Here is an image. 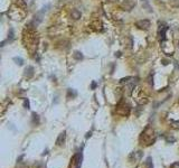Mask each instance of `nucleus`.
Masks as SVG:
<instances>
[{"instance_id": "f257e3e1", "label": "nucleus", "mask_w": 179, "mask_h": 168, "mask_svg": "<svg viewBox=\"0 0 179 168\" xmlns=\"http://www.w3.org/2000/svg\"><path fill=\"white\" fill-rule=\"evenodd\" d=\"M141 140L147 145H151L155 141V131L151 128H147L141 134Z\"/></svg>"}, {"instance_id": "f03ea898", "label": "nucleus", "mask_w": 179, "mask_h": 168, "mask_svg": "<svg viewBox=\"0 0 179 168\" xmlns=\"http://www.w3.org/2000/svg\"><path fill=\"white\" fill-rule=\"evenodd\" d=\"M130 107L129 105H125V104H120L116 107V113L121 117H128L130 114Z\"/></svg>"}, {"instance_id": "7ed1b4c3", "label": "nucleus", "mask_w": 179, "mask_h": 168, "mask_svg": "<svg viewBox=\"0 0 179 168\" xmlns=\"http://www.w3.org/2000/svg\"><path fill=\"white\" fill-rule=\"evenodd\" d=\"M136 26L138 27L139 29H143V30H147L149 29V27H150V21L147 19H142V20H138L136 22Z\"/></svg>"}, {"instance_id": "20e7f679", "label": "nucleus", "mask_w": 179, "mask_h": 168, "mask_svg": "<svg viewBox=\"0 0 179 168\" xmlns=\"http://www.w3.org/2000/svg\"><path fill=\"white\" fill-rule=\"evenodd\" d=\"M81 164H82V155L77 153L75 156L73 157L72 159V164H71V167H74V168H80L81 167Z\"/></svg>"}, {"instance_id": "39448f33", "label": "nucleus", "mask_w": 179, "mask_h": 168, "mask_svg": "<svg viewBox=\"0 0 179 168\" xmlns=\"http://www.w3.org/2000/svg\"><path fill=\"white\" fill-rule=\"evenodd\" d=\"M121 7L125 11H131L133 9V7H134V2H133L132 0H124L123 2H122Z\"/></svg>"}, {"instance_id": "423d86ee", "label": "nucleus", "mask_w": 179, "mask_h": 168, "mask_svg": "<svg viewBox=\"0 0 179 168\" xmlns=\"http://www.w3.org/2000/svg\"><path fill=\"white\" fill-rule=\"evenodd\" d=\"M65 139H66V132L65 131L61 132V133L58 134L57 139H56V145H57V146H59V147L63 146L64 142H65Z\"/></svg>"}, {"instance_id": "0eeeda50", "label": "nucleus", "mask_w": 179, "mask_h": 168, "mask_svg": "<svg viewBox=\"0 0 179 168\" xmlns=\"http://www.w3.org/2000/svg\"><path fill=\"white\" fill-rule=\"evenodd\" d=\"M25 76L28 78L34 76V67H33V66H28V67L25 70Z\"/></svg>"}, {"instance_id": "6e6552de", "label": "nucleus", "mask_w": 179, "mask_h": 168, "mask_svg": "<svg viewBox=\"0 0 179 168\" xmlns=\"http://www.w3.org/2000/svg\"><path fill=\"white\" fill-rule=\"evenodd\" d=\"M71 16H72V18L74 20H78L81 18V16H82V14H81V11H78L77 9H74V10H72V12H71Z\"/></svg>"}, {"instance_id": "1a4fd4ad", "label": "nucleus", "mask_w": 179, "mask_h": 168, "mask_svg": "<svg viewBox=\"0 0 179 168\" xmlns=\"http://www.w3.org/2000/svg\"><path fill=\"white\" fill-rule=\"evenodd\" d=\"M73 57H74L76 61H81V59H83V54L78 51H75L74 54H73Z\"/></svg>"}, {"instance_id": "9d476101", "label": "nucleus", "mask_w": 179, "mask_h": 168, "mask_svg": "<svg viewBox=\"0 0 179 168\" xmlns=\"http://www.w3.org/2000/svg\"><path fill=\"white\" fill-rule=\"evenodd\" d=\"M16 5L18 6V7H21V9H26L27 8V6H26V3L24 2V0H18L17 2H16Z\"/></svg>"}, {"instance_id": "9b49d317", "label": "nucleus", "mask_w": 179, "mask_h": 168, "mask_svg": "<svg viewBox=\"0 0 179 168\" xmlns=\"http://www.w3.org/2000/svg\"><path fill=\"white\" fill-rule=\"evenodd\" d=\"M142 5H143V7H144L145 9H147L149 12H151V11H152V10H151V7H150V5L148 3V1H147V0H142Z\"/></svg>"}, {"instance_id": "f8f14e48", "label": "nucleus", "mask_w": 179, "mask_h": 168, "mask_svg": "<svg viewBox=\"0 0 179 168\" xmlns=\"http://www.w3.org/2000/svg\"><path fill=\"white\" fill-rule=\"evenodd\" d=\"M14 62L16 64H18V65H20V66L24 64V59H22L21 57H14Z\"/></svg>"}, {"instance_id": "ddd939ff", "label": "nucleus", "mask_w": 179, "mask_h": 168, "mask_svg": "<svg viewBox=\"0 0 179 168\" xmlns=\"http://www.w3.org/2000/svg\"><path fill=\"white\" fill-rule=\"evenodd\" d=\"M137 101H138V103H139L140 105L147 104V103H148V99H147V97H140V99H138Z\"/></svg>"}, {"instance_id": "4468645a", "label": "nucleus", "mask_w": 179, "mask_h": 168, "mask_svg": "<svg viewBox=\"0 0 179 168\" xmlns=\"http://www.w3.org/2000/svg\"><path fill=\"white\" fill-rule=\"evenodd\" d=\"M130 80H132V77H130V76H126V77H123V78H121L120 80V83H122V84H128L129 82H130Z\"/></svg>"}, {"instance_id": "2eb2a0df", "label": "nucleus", "mask_w": 179, "mask_h": 168, "mask_svg": "<svg viewBox=\"0 0 179 168\" xmlns=\"http://www.w3.org/2000/svg\"><path fill=\"white\" fill-rule=\"evenodd\" d=\"M122 93H123V90H122L121 88H116V90H115V95H116V96H118V97H121Z\"/></svg>"}, {"instance_id": "dca6fc26", "label": "nucleus", "mask_w": 179, "mask_h": 168, "mask_svg": "<svg viewBox=\"0 0 179 168\" xmlns=\"http://www.w3.org/2000/svg\"><path fill=\"white\" fill-rule=\"evenodd\" d=\"M145 165H147L148 168H153V165H152V161H151V158L149 157V158L147 159V161H145Z\"/></svg>"}, {"instance_id": "f3484780", "label": "nucleus", "mask_w": 179, "mask_h": 168, "mask_svg": "<svg viewBox=\"0 0 179 168\" xmlns=\"http://www.w3.org/2000/svg\"><path fill=\"white\" fill-rule=\"evenodd\" d=\"M170 5L174 7H179V0H170Z\"/></svg>"}, {"instance_id": "a211bd4d", "label": "nucleus", "mask_w": 179, "mask_h": 168, "mask_svg": "<svg viewBox=\"0 0 179 168\" xmlns=\"http://www.w3.org/2000/svg\"><path fill=\"white\" fill-rule=\"evenodd\" d=\"M33 121H34V123H38L39 122V118L36 113H33Z\"/></svg>"}, {"instance_id": "6ab92c4d", "label": "nucleus", "mask_w": 179, "mask_h": 168, "mask_svg": "<svg viewBox=\"0 0 179 168\" xmlns=\"http://www.w3.org/2000/svg\"><path fill=\"white\" fill-rule=\"evenodd\" d=\"M16 168H28V166L24 163H18L17 166H16Z\"/></svg>"}, {"instance_id": "aec40b11", "label": "nucleus", "mask_w": 179, "mask_h": 168, "mask_svg": "<svg viewBox=\"0 0 179 168\" xmlns=\"http://www.w3.org/2000/svg\"><path fill=\"white\" fill-rule=\"evenodd\" d=\"M34 168H45V166H44V164H41V163H39V161H37V163L34 165Z\"/></svg>"}, {"instance_id": "412c9836", "label": "nucleus", "mask_w": 179, "mask_h": 168, "mask_svg": "<svg viewBox=\"0 0 179 168\" xmlns=\"http://www.w3.org/2000/svg\"><path fill=\"white\" fill-rule=\"evenodd\" d=\"M171 128H172V129H176V130H178V129H179V121H176V122H174V123L171 124Z\"/></svg>"}, {"instance_id": "4be33fe9", "label": "nucleus", "mask_w": 179, "mask_h": 168, "mask_svg": "<svg viewBox=\"0 0 179 168\" xmlns=\"http://www.w3.org/2000/svg\"><path fill=\"white\" fill-rule=\"evenodd\" d=\"M24 108L25 109H29V100L28 99H24Z\"/></svg>"}, {"instance_id": "5701e85b", "label": "nucleus", "mask_w": 179, "mask_h": 168, "mask_svg": "<svg viewBox=\"0 0 179 168\" xmlns=\"http://www.w3.org/2000/svg\"><path fill=\"white\" fill-rule=\"evenodd\" d=\"M71 95H72V96H76V92L70 89V90H68V96H71Z\"/></svg>"}, {"instance_id": "b1692460", "label": "nucleus", "mask_w": 179, "mask_h": 168, "mask_svg": "<svg viewBox=\"0 0 179 168\" xmlns=\"http://www.w3.org/2000/svg\"><path fill=\"white\" fill-rule=\"evenodd\" d=\"M161 63L163 64V65H168V64L170 63V61H169V59H167V58H162L161 59Z\"/></svg>"}, {"instance_id": "393cba45", "label": "nucleus", "mask_w": 179, "mask_h": 168, "mask_svg": "<svg viewBox=\"0 0 179 168\" xmlns=\"http://www.w3.org/2000/svg\"><path fill=\"white\" fill-rule=\"evenodd\" d=\"M170 168H179V161L171 164V165H170Z\"/></svg>"}, {"instance_id": "a878e982", "label": "nucleus", "mask_w": 179, "mask_h": 168, "mask_svg": "<svg viewBox=\"0 0 179 168\" xmlns=\"http://www.w3.org/2000/svg\"><path fill=\"white\" fill-rule=\"evenodd\" d=\"M95 88H96V83L93 82V83H92V89H95Z\"/></svg>"}, {"instance_id": "bb28decb", "label": "nucleus", "mask_w": 179, "mask_h": 168, "mask_svg": "<svg viewBox=\"0 0 179 168\" xmlns=\"http://www.w3.org/2000/svg\"><path fill=\"white\" fill-rule=\"evenodd\" d=\"M115 56H118V57H120V56H121V52H118V53H115Z\"/></svg>"}, {"instance_id": "cd10ccee", "label": "nucleus", "mask_w": 179, "mask_h": 168, "mask_svg": "<svg viewBox=\"0 0 179 168\" xmlns=\"http://www.w3.org/2000/svg\"><path fill=\"white\" fill-rule=\"evenodd\" d=\"M110 1H111V2H114V1H116V0H110Z\"/></svg>"}, {"instance_id": "c85d7f7f", "label": "nucleus", "mask_w": 179, "mask_h": 168, "mask_svg": "<svg viewBox=\"0 0 179 168\" xmlns=\"http://www.w3.org/2000/svg\"><path fill=\"white\" fill-rule=\"evenodd\" d=\"M178 103H179V99H178Z\"/></svg>"}]
</instances>
